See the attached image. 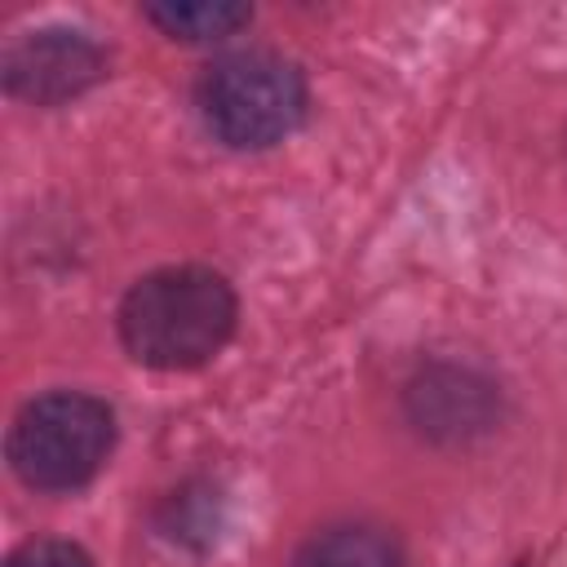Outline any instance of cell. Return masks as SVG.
<instances>
[{
	"label": "cell",
	"instance_id": "cell-7",
	"mask_svg": "<svg viewBox=\"0 0 567 567\" xmlns=\"http://www.w3.org/2000/svg\"><path fill=\"white\" fill-rule=\"evenodd\" d=\"M146 22H155L168 40L182 44H217L252 22V4L239 0H164L142 9Z\"/></svg>",
	"mask_w": 567,
	"mask_h": 567
},
{
	"label": "cell",
	"instance_id": "cell-3",
	"mask_svg": "<svg viewBox=\"0 0 567 567\" xmlns=\"http://www.w3.org/2000/svg\"><path fill=\"white\" fill-rule=\"evenodd\" d=\"M115 447V412L84 390H49L9 425V465L31 492H80L97 478Z\"/></svg>",
	"mask_w": 567,
	"mask_h": 567
},
{
	"label": "cell",
	"instance_id": "cell-5",
	"mask_svg": "<svg viewBox=\"0 0 567 567\" xmlns=\"http://www.w3.org/2000/svg\"><path fill=\"white\" fill-rule=\"evenodd\" d=\"M408 408L425 434L465 439V434H478L492 425L496 390H492V381L474 377L470 368H430L412 381Z\"/></svg>",
	"mask_w": 567,
	"mask_h": 567
},
{
	"label": "cell",
	"instance_id": "cell-4",
	"mask_svg": "<svg viewBox=\"0 0 567 567\" xmlns=\"http://www.w3.org/2000/svg\"><path fill=\"white\" fill-rule=\"evenodd\" d=\"M0 75L9 97L31 102V106H62L80 93H89L106 75V53L97 40L71 27H40L18 35L4 58Z\"/></svg>",
	"mask_w": 567,
	"mask_h": 567
},
{
	"label": "cell",
	"instance_id": "cell-9",
	"mask_svg": "<svg viewBox=\"0 0 567 567\" xmlns=\"http://www.w3.org/2000/svg\"><path fill=\"white\" fill-rule=\"evenodd\" d=\"M4 567H93V558L75 545V540H62V536H35L27 545H18Z\"/></svg>",
	"mask_w": 567,
	"mask_h": 567
},
{
	"label": "cell",
	"instance_id": "cell-2",
	"mask_svg": "<svg viewBox=\"0 0 567 567\" xmlns=\"http://www.w3.org/2000/svg\"><path fill=\"white\" fill-rule=\"evenodd\" d=\"M195 106L208 133L230 151H266L301 128L310 89L292 58L270 49H235L204 66Z\"/></svg>",
	"mask_w": 567,
	"mask_h": 567
},
{
	"label": "cell",
	"instance_id": "cell-8",
	"mask_svg": "<svg viewBox=\"0 0 567 567\" xmlns=\"http://www.w3.org/2000/svg\"><path fill=\"white\" fill-rule=\"evenodd\" d=\"M217 487L208 483H186L173 492L159 509V532L177 545H208L217 536Z\"/></svg>",
	"mask_w": 567,
	"mask_h": 567
},
{
	"label": "cell",
	"instance_id": "cell-1",
	"mask_svg": "<svg viewBox=\"0 0 567 567\" xmlns=\"http://www.w3.org/2000/svg\"><path fill=\"white\" fill-rule=\"evenodd\" d=\"M124 350L155 372H190L221 354L239 323V297L208 266H159L120 301Z\"/></svg>",
	"mask_w": 567,
	"mask_h": 567
},
{
	"label": "cell",
	"instance_id": "cell-10",
	"mask_svg": "<svg viewBox=\"0 0 567 567\" xmlns=\"http://www.w3.org/2000/svg\"><path fill=\"white\" fill-rule=\"evenodd\" d=\"M518 567H527V563H518Z\"/></svg>",
	"mask_w": 567,
	"mask_h": 567
},
{
	"label": "cell",
	"instance_id": "cell-6",
	"mask_svg": "<svg viewBox=\"0 0 567 567\" xmlns=\"http://www.w3.org/2000/svg\"><path fill=\"white\" fill-rule=\"evenodd\" d=\"M292 567H412V563L390 532L368 523H341V527L315 532L297 549Z\"/></svg>",
	"mask_w": 567,
	"mask_h": 567
}]
</instances>
